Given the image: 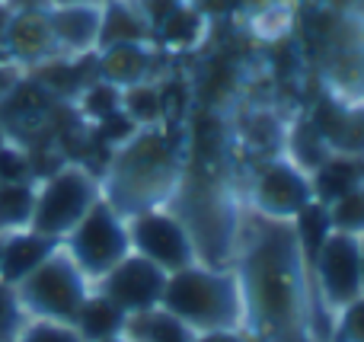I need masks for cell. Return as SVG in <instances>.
I'll return each instance as SVG.
<instances>
[{
	"mask_svg": "<svg viewBox=\"0 0 364 342\" xmlns=\"http://www.w3.org/2000/svg\"><path fill=\"white\" fill-rule=\"evenodd\" d=\"M6 29H10V13H6L4 6H0V38L6 36Z\"/></svg>",
	"mask_w": 364,
	"mask_h": 342,
	"instance_id": "31",
	"label": "cell"
},
{
	"mask_svg": "<svg viewBox=\"0 0 364 342\" xmlns=\"http://www.w3.org/2000/svg\"><path fill=\"white\" fill-rule=\"evenodd\" d=\"M128 256V237L109 205H96L74 224L70 260L87 279H102L119 260Z\"/></svg>",
	"mask_w": 364,
	"mask_h": 342,
	"instance_id": "4",
	"label": "cell"
},
{
	"mask_svg": "<svg viewBox=\"0 0 364 342\" xmlns=\"http://www.w3.org/2000/svg\"><path fill=\"white\" fill-rule=\"evenodd\" d=\"M147 10H151L154 19H160V23H164V19L176 10V0H147Z\"/></svg>",
	"mask_w": 364,
	"mask_h": 342,
	"instance_id": "29",
	"label": "cell"
},
{
	"mask_svg": "<svg viewBox=\"0 0 364 342\" xmlns=\"http://www.w3.org/2000/svg\"><path fill=\"white\" fill-rule=\"evenodd\" d=\"M160 307L179 317L192 333H214V330H233L243 326V294L240 285L227 275L205 272V269H179L166 275V288Z\"/></svg>",
	"mask_w": 364,
	"mask_h": 342,
	"instance_id": "2",
	"label": "cell"
},
{
	"mask_svg": "<svg viewBox=\"0 0 364 342\" xmlns=\"http://www.w3.org/2000/svg\"><path fill=\"white\" fill-rule=\"evenodd\" d=\"M250 307L265 324L275 342H307L301 311V272H297L294 243L282 237H269L259 243L250 260Z\"/></svg>",
	"mask_w": 364,
	"mask_h": 342,
	"instance_id": "1",
	"label": "cell"
},
{
	"mask_svg": "<svg viewBox=\"0 0 364 342\" xmlns=\"http://www.w3.org/2000/svg\"><path fill=\"white\" fill-rule=\"evenodd\" d=\"M102 342H125L122 336H109V339H102Z\"/></svg>",
	"mask_w": 364,
	"mask_h": 342,
	"instance_id": "32",
	"label": "cell"
},
{
	"mask_svg": "<svg viewBox=\"0 0 364 342\" xmlns=\"http://www.w3.org/2000/svg\"><path fill=\"white\" fill-rule=\"evenodd\" d=\"M314 260L323 301L333 311H346L348 304L361 301V247L355 234L339 230L336 237H326Z\"/></svg>",
	"mask_w": 364,
	"mask_h": 342,
	"instance_id": "6",
	"label": "cell"
},
{
	"mask_svg": "<svg viewBox=\"0 0 364 342\" xmlns=\"http://www.w3.org/2000/svg\"><path fill=\"white\" fill-rule=\"evenodd\" d=\"M329 221L336 224V230H346V234H355L364 221V198L358 196V189L348 192V196L336 198L333 211H329Z\"/></svg>",
	"mask_w": 364,
	"mask_h": 342,
	"instance_id": "21",
	"label": "cell"
},
{
	"mask_svg": "<svg viewBox=\"0 0 364 342\" xmlns=\"http://www.w3.org/2000/svg\"><path fill=\"white\" fill-rule=\"evenodd\" d=\"M0 247H4V243H0Z\"/></svg>",
	"mask_w": 364,
	"mask_h": 342,
	"instance_id": "35",
	"label": "cell"
},
{
	"mask_svg": "<svg viewBox=\"0 0 364 342\" xmlns=\"http://www.w3.org/2000/svg\"><path fill=\"white\" fill-rule=\"evenodd\" d=\"M61 4H77V0H61Z\"/></svg>",
	"mask_w": 364,
	"mask_h": 342,
	"instance_id": "34",
	"label": "cell"
},
{
	"mask_svg": "<svg viewBox=\"0 0 364 342\" xmlns=\"http://www.w3.org/2000/svg\"><path fill=\"white\" fill-rule=\"evenodd\" d=\"M96 192L87 173L80 170H64L55 173L48 183V189L42 192V198L36 202L32 211V228L42 237H55L64 230H74V224L93 208Z\"/></svg>",
	"mask_w": 364,
	"mask_h": 342,
	"instance_id": "5",
	"label": "cell"
},
{
	"mask_svg": "<svg viewBox=\"0 0 364 342\" xmlns=\"http://www.w3.org/2000/svg\"><path fill=\"white\" fill-rule=\"evenodd\" d=\"M55 45H68V48H87L100 36V10L83 4H68L48 19Z\"/></svg>",
	"mask_w": 364,
	"mask_h": 342,
	"instance_id": "12",
	"label": "cell"
},
{
	"mask_svg": "<svg viewBox=\"0 0 364 342\" xmlns=\"http://www.w3.org/2000/svg\"><path fill=\"white\" fill-rule=\"evenodd\" d=\"M294 151L304 164H323V138L314 125H301L294 134Z\"/></svg>",
	"mask_w": 364,
	"mask_h": 342,
	"instance_id": "24",
	"label": "cell"
},
{
	"mask_svg": "<svg viewBox=\"0 0 364 342\" xmlns=\"http://www.w3.org/2000/svg\"><path fill=\"white\" fill-rule=\"evenodd\" d=\"M45 256H51V240L42 234H23L6 240L0 247V282L4 285L23 282Z\"/></svg>",
	"mask_w": 364,
	"mask_h": 342,
	"instance_id": "10",
	"label": "cell"
},
{
	"mask_svg": "<svg viewBox=\"0 0 364 342\" xmlns=\"http://www.w3.org/2000/svg\"><path fill=\"white\" fill-rule=\"evenodd\" d=\"M301 240H304V250H307V256L314 260L316 250L323 247V240H326V230H329V215L320 208V205H304L301 211Z\"/></svg>",
	"mask_w": 364,
	"mask_h": 342,
	"instance_id": "17",
	"label": "cell"
},
{
	"mask_svg": "<svg viewBox=\"0 0 364 342\" xmlns=\"http://www.w3.org/2000/svg\"><path fill=\"white\" fill-rule=\"evenodd\" d=\"M358 176H361V170L355 160H348V157L326 160V164L320 166V176H316V192H320L326 202H336V198L355 192Z\"/></svg>",
	"mask_w": 364,
	"mask_h": 342,
	"instance_id": "14",
	"label": "cell"
},
{
	"mask_svg": "<svg viewBox=\"0 0 364 342\" xmlns=\"http://www.w3.org/2000/svg\"><path fill=\"white\" fill-rule=\"evenodd\" d=\"M192 342H243L233 330H214V333H195Z\"/></svg>",
	"mask_w": 364,
	"mask_h": 342,
	"instance_id": "28",
	"label": "cell"
},
{
	"mask_svg": "<svg viewBox=\"0 0 364 342\" xmlns=\"http://www.w3.org/2000/svg\"><path fill=\"white\" fill-rule=\"evenodd\" d=\"M16 342H83L80 333L70 324H58V320H32L19 330Z\"/></svg>",
	"mask_w": 364,
	"mask_h": 342,
	"instance_id": "18",
	"label": "cell"
},
{
	"mask_svg": "<svg viewBox=\"0 0 364 342\" xmlns=\"http://www.w3.org/2000/svg\"><path fill=\"white\" fill-rule=\"evenodd\" d=\"M0 144H4V128H0Z\"/></svg>",
	"mask_w": 364,
	"mask_h": 342,
	"instance_id": "33",
	"label": "cell"
},
{
	"mask_svg": "<svg viewBox=\"0 0 364 342\" xmlns=\"http://www.w3.org/2000/svg\"><path fill=\"white\" fill-rule=\"evenodd\" d=\"M164 288H166V272L157 262L144 260V256H125L102 275L100 294H106L125 314H147L160 307Z\"/></svg>",
	"mask_w": 364,
	"mask_h": 342,
	"instance_id": "7",
	"label": "cell"
},
{
	"mask_svg": "<svg viewBox=\"0 0 364 342\" xmlns=\"http://www.w3.org/2000/svg\"><path fill=\"white\" fill-rule=\"evenodd\" d=\"M240 0H201V6L205 10H211V13H224V10H233Z\"/></svg>",
	"mask_w": 364,
	"mask_h": 342,
	"instance_id": "30",
	"label": "cell"
},
{
	"mask_svg": "<svg viewBox=\"0 0 364 342\" xmlns=\"http://www.w3.org/2000/svg\"><path fill=\"white\" fill-rule=\"evenodd\" d=\"M132 243L138 256L157 262L164 272H179L192 260V240L170 215H141L132 224Z\"/></svg>",
	"mask_w": 364,
	"mask_h": 342,
	"instance_id": "8",
	"label": "cell"
},
{
	"mask_svg": "<svg viewBox=\"0 0 364 342\" xmlns=\"http://www.w3.org/2000/svg\"><path fill=\"white\" fill-rule=\"evenodd\" d=\"M16 301L23 314L36 320L70 324L87 301V275L70 256H45L23 282H16Z\"/></svg>",
	"mask_w": 364,
	"mask_h": 342,
	"instance_id": "3",
	"label": "cell"
},
{
	"mask_svg": "<svg viewBox=\"0 0 364 342\" xmlns=\"http://www.w3.org/2000/svg\"><path fill=\"white\" fill-rule=\"evenodd\" d=\"M125 317L128 314L119 304H112L106 294H96V298L87 294V301L80 304V311L70 320V326L80 333L83 342H102L109 336H119L122 326H125Z\"/></svg>",
	"mask_w": 364,
	"mask_h": 342,
	"instance_id": "11",
	"label": "cell"
},
{
	"mask_svg": "<svg viewBox=\"0 0 364 342\" xmlns=\"http://www.w3.org/2000/svg\"><path fill=\"white\" fill-rule=\"evenodd\" d=\"M100 29H102V38H106L109 45H125V42H134V38L144 36L141 23H138V19H134L128 10H122V6L109 10L106 26H100Z\"/></svg>",
	"mask_w": 364,
	"mask_h": 342,
	"instance_id": "19",
	"label": "cell"
},
{
	"mask_svg": "<svg viewBox=\"0 0 364 342\" xmlns=\"http://www.w3.org/2000/svg\"><path fill=\"white\" fill-rule=\"evenodd\" d=\"M36 211V196L23 183L0 186V228H23L32 221Z\"/></svg>",
	"mask_w": 364,
	"mask_h": 342,
	"instance_id": "16",
	"label": "cell"
},
{
	"mask_svg": "<svg viewBox=\"0 0 364 342\" xmlns=\"http://www.w3.org/2000/svg\"><path fill=\"white\" fill-rule=\"evenodd\" d=\"M29 176V157L13 147H0V183H23Z\"/></svg>",
	"mask_w": 364,
	"mask_h": 342,
	"instance_id": "25",
	"label": "cell"
},
{
	"mask_svg": "<svg viewBox=\"0 0 364 342\" xmlns=\"http://www.w3.org/2000/svg\"><path fill=\"white\" fill-rule=\"evenodd\" d=\"M307 183L297 176L291 166H265V173L259 176V205L272 215H297L307 205Z\"/></svg>",
	"mask_w": 364,
	"mask_h": 342,
	"instance_id": "9",
	"label": "cell"
},
{
	"mask_svg": "<svg viewBox=\"0 0 364 342\" xmlns=\"http://www.w3.org/2000/svg\"><path fill=\"white\" fill-rule=\"evenodd\" d=\"M23 326L26 320H23V307L16 301V292H13V285L0 282V342H16Z\"/></svg>",
	"mask_w": 364,
	"mask_h": 342,
	"instance_id": "20",
	"label": "cell"
},
{
	"mask_svg": "<svg viewBox=\"0 0 364 342\" xmlns=\"http://www.w3.org/2000/svg\"><path fill=\"white\" fill-rule=\"evenodd\" d=\"M115 100H119V93H115V87H109V80L106 83H96V87L87 93V112L106 119V115L115 112V106H119Z\"/></svg>",
	"mask_w": 364,
	"mask_h": 342,
	"instance_id": "26",
	"label": "cell"
},
{
	"mask_svg": "<svg viewBox=\"0 0 364 342\" xmlns=\"http://www.w3.org/2000/svg\"><path fill=\"white\" fill-rule=\"evenodd\" d=\"M10 38V48L16 51L19 58H45L55 48V36H51V23L38 13H23L19 19H13L6 36Z\"/></svg>",
	"mask_w": 364,
	"mask_h": 342,
	"instance_id": "13",
	"label": "cell"
},
{
	"mask_svg": "<svg viewBox=\"0 0 364 342\" xmlns=\"http://www.w3.org/2000/svg\"><path fill=\"white\" fill-rule=\"evenodd\" d=\"M134 132V122L128 115H119V112H109L102 119V128H100V141L102 144H112V141H128Z\"/></svg>",
	"mask_w": 364,
	"mask_h": 342,
	"instance_id": "27",
	"label": "cell"
},
{
	"mask_svg": "<svg viewBox=\"0 0 364 342\" xmlns=\"http://www.w3.org/2000/svg\"><path fill=\"white\" fill-rule=\"evenodd\" d=\"M147 70V55L134 42L112 45L102 58V77L106 80H141Z\"/></svg>",
	"mask_w": 364,
	"mask_h": 342,
	"instance_id": "15",
	"label": "cell"
},
{
	"mask_svg": "<svg viewBox=\"0 0 364 342\" xmlns=\"http://www.w3.org/2000/svg\"><path fill=\"white\" fill-rule=\"evenodd\" d=\"M160 26H164V42H170V45H188L201 29L198 13L182 10V6H176V10H173Z\"/></svg>",
	"mask_w": 364,
	"mask_h": 342,
	"instance_id": "22",
	"label": "cell"
},
{
	"mask_svg": "<svg viewBox=\"0 0 364 342\" xmlns=\"http://www.w3.org/2000/svg\"><path fill=\"white\" fill-rule=\"evenodd\" d=\"M128 119L138 122H157L160 119V93L151 87H134L128 93Z\"/></svg>",
	"mask_w": 364,
	"mask_h": 342,
	"instance_id": "23",
	"label": "cell"
}]
</instances>
